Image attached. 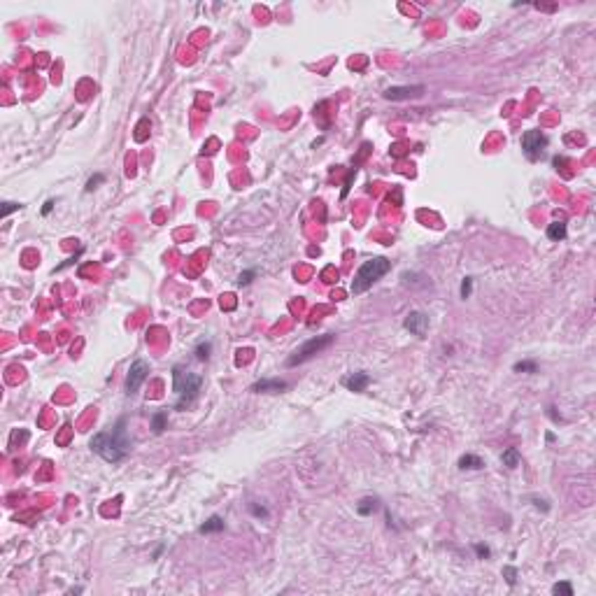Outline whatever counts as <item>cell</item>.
Segmentation results:
<instances>
[{"instance_id": "484cf974", "label": "cell", "mask_w": 596, "mask_h": 596, "mask_svg": "<svg viewBox=\"0 0 596 596\" xmlns=\"http://www.w3.org/2000/svg\"><path fill=\"white\" fill-rule=\"evenodd\" d=\"M21 205H17V203H5V210H3V215H10L12 210H19Z\"/></svg>"}, {"instance_id": "4fadbf2b", "label": "cell", "mask_w": 596, "mask_h": 596, "mask_svg": "<svg viewBox=\"0 0 596 596\" xmlns=\"http://www.w3.org/2000/svg\"><path fill=\"white\" fill-rule=\"evenodd\" d=\"M221 529H224V517H219V515H212L210 519H205V524L198 526L200 533H215V531Z\"/></svg>"}, {"instance_id": "5bb4252c", "label": "cell", "mask_w": 596, "mask_h": 596, "mask_svg": "<svg viewBox=\"0 0 596 596\" xmlns=\"http://www.w3.org/2000/svg\"><path fill=\"white\" fill-rule=\"evenodd\" d=\"M547 237L554 240V243L563 240V237H566V224H563V221H552V224L547 226Z\"/></svg>"}, {"instance_id": "5b68a950", "label": "cell", "mask_w": 596, "mask_h": 596, "mask_svg": "<svg viewBox=\"0 0 596 596\" xmlns=\"http://www.w3.org/2000/svg\"><path fill=\"white\" fill-rule=\"evenodd\" d=\"M547 147V135L541 131H526L522 135V149H524V156L529 161H538L545 154Z\"/></svg>"}, {"instance_id": "ba28073f", "label": "cell", "mask_w": 596, "mask_h": 596, "mask_svg": "<svg viewBox=\"0 0 596 596\" xmlns=\"http://www.w3.org/2000/svg\"><path fill=\"white\" fill-rule=\"evenodd\" d=\"M403 326L412 333V336L422 338L426 331H429V315H424V312H420V310H414V312H410V315L405 317Z\"/></svg>"}, {"instance_id": "7a4b0ae2", "label": "cell", "mask_w": 596, "mask_h": 596, "mask_svg": "<svg viewBox=\"0 0 596 596\" xmlns=\"http://www.w3.org/2000/svg\"><path fill=\"white\" fill-rule=\"evenodd\" d=\"M200 384H203V377L196 375V373H187L182 366H175L172 368V392L177 394L175 401V410H184L196 401L200 392Z\"/></svg>"}, {"instance_id": "8fae6325", "label": "cell", "mask_w": 596, "mask_h": 596, "mask_svg": "<svg viewBox=\"0 0 596 596\" xmlns=\"http://www.w3.org/2000/svg\"><path fill=\"white\" fill-rule=\"evenodd\" d=\"M459 468L461 470H480V468H485V461H482L480 457H475V454H464V457L459 459Z\"/></svg>"}, {"instance_id": "9c48e42d", "label": "cell", "mask_w": 596, "mask_h": 596, "mask_svg": "<svg viewBox=\"0 0 596 596\" xmlns=\"http://www.w3.org/2000/svg\"><path fill=\"white\" fill-rule=\"evenodd\" d=\"M370 384V375L368 373H352V375H347V377H342V386L345 389H349V392H364L366 386Z\"/></svg>"}, {"instance_id": "4316f807", "label": "cell", "mask_w": 596, "mask_h": 596, "mask_svg": "<svg viewBox=\"0 0 596 596\" xmlns=\"http://www.w3.org/2000/svg\"><path fill=\"white\" fill-rule=\"evenodd\" d=\"M51 207H54V200H47V203H44V207H42V215H49Z\"/></svg>"}, {"instance_id": "7c38bea8", "label": "cell", "mask_w": 596, "mask_h": 596, "mask_svg": "<svg viewBox=\"0 0 596 596\" xmlns=\"http://www.w3.org/2000/svg\"><path fill=\"white\" fill-rule=\"evenodd\" d=\"M501 461H503V466H505V468H517L519 461H522V457H519V450H517V447H508V450L501 454Z\"/></svg>"}, {"instance_id": "7402d4cb", "label": "cell", "mask_w": 596, "mask_h": 596, "mask_svg": "<svg viewBox=\"0 0 596 596\" xmlns=\"http://www.w3.org/2000/svg\"><path fill=\"white\" fill-rule=\"evenodd\" d=\"M254 275H256L254 271H247V273H243V275L237 277V284H240V287H247V284H249V282H252V277H254Z\"/></svg>"}, {"instance_id": "277c9868", "label": "cell", "mask_w": 596, "mask_h": 596, "mask_svg": "<svg viewBox=\"0 0 596 596\" xmlns=\"http://www.w3.org/2000/svg\"><path fill=\"white\" fill-rule=\"evenodd\" d=\"M336 340V336L333 333H324V336H315V338H310L308 342H303L301 347L296 349V352L291 354L287 359V366L289 368H293V366H298V364H305V361H310L315 354H319L321 349H326L331 342Z\"/></svg>"}, {"instance_id": "8992f818", "label": "cell", "mask_w": 596, "mask_h": 596, "mask_svg": "<svg viewBox=\"0 0 596 596\" xmlns=\"http://www.w3.org/2000/svg\"><path fill=\"white\" fill-rule=\"evenodd\" d=\"M147 375H149V364L147 361H142V359L133 361L131 368H128V375H126V394L128 396L138 392L140 384L147 380Z\"/></svg>"}, {"instance_id": "44dd1931", "label": "cell", "mask_w": 596, "mask_h": 596, "mask_svg": "<svg viewBox=\"0 0 596 596\" xmlns=\"http://www.w3.org/2000/svg\"><path fill=\"white\" fill-rule=\"evenodd\" d=\"M470 291H473V277H464V282H461V298H468Z\"/></svg>"}, {"instance_id": "6da1fadb", "label": "cell", "mask_w": 596, "mask_h": 596, "mask_svg": "<svg viewBox=\"0 0 596 596\" xmlns=\"http://www.w3.org/2000/svg\"><path fill=\"white\" fill-rule=\"evenodd\" d=\"M91 450L98 454L100 459H105L107 464H116L122 461L128 452H131V440L126 436V420H119L112 431H100L91 438Z\"/></svg>"}, {"instance_id": "d6986e66", "label": "cell", "mask_w": 596, "mask_h": 596, "mask_svg": "<svg viewBox=\"0 0 596 596\" xmlns=\"http://www.w3.org/2000/svg\"><path fill=\"white\" fill-rule=\"evenodd\" d=\"M552 594H563V596H573V587L571 582H557L552 587Z\"/></svg>"}, {"instance_id": "30bf717a", "label": "cell", "mask_w": 596, "mask_h": 596, "mask_svg": "<svg viewBox=\"0 0 596 596\" xmlns=\"http://www.w3.org/2000/svg\"><path fill=\"white\" fill-rule=\"evenodd\" d=\"M287 389V382L282 380H259L252 384V392L254 394H280Z\"/></svg>"}, {"instance_id": "603a6c76", "label": "cell", "mask_w": 596, "mask_h": 596, "mask_svg": "<svg viewBox=\"0 0 596 596\" xmlns=\"http://www.w3.org/2000/svg\"><path fill=\"white\" fill-rule=\"evenodd\" d=\"M475 552H478V557L480 559H487L491 554V550L487 545H482V543H478V545H475Z\"/></svg>"}, {"instance_id": "9a60e30c", "label": "cell", "mask_w": 596, "mask_h": 596, "mask_svg": "<svg viewBox=\"0 0 596 596\" xmlns=\"http://www.w3.org/2000/svg\"><path fill=\"white\" fill-rule=\"evenodd\" d=\"M166 429H168V412H156L154 417H152V431L159 436V433H163Z\"/></svg>"}, {"instance_id": "d4e9b609", "label": "cell", "mask_w": 596, "mask_h": 596, "mask_svg": "<svg viewBox=\"0 0 596 596\" xmlns=\"http://www.w3.org/2000/svg\"><path fill=\"white\" fill-rule=\"evenodd\" d=\"M249 510H252V513H254L256 517H268V510H265V508H259V505H254V503L249 505Z\"/></svg>"}, {"instance_id": "3957f363", "label": "cell", "mask_w": 596, "mask_h": 596, "mask_svg": "<svg viewBox=\"0 0 596 596\" xmlns=\"http://www.w3.org/2000/svg\"><path fill=\"white\" fill-rule=\"evenodd\" d=\"M392 271V261L384 259V256H375V259H368L361 263V268L356 271V275H354L352 280V293L356 296V293H364L368 291L373 284H375L377 280H380L382 275H386V273Z\"/></svg>"}, {"instance_id": "ffe728a7", "label": "cell", "mask_w": 596, "mask_h": 596, "mask_svg": "<svg viewBox=\"0 0 596 596\" xmlns=\"http://www.w3.org/2000/svg\"><path fill=\"white\" fill-rule=\"evenodd\" d=\"M503 578H505V582H508L510 587L517 585V569H513V566H505L503 569Z\"/></svg>"}, {"instance_id": "ac0fdd59", "label": "cell", "mask_w": 596, "mask_h": 596, "mask_svg": "<svg viewBox=\"0 0 596 596\" xmlns=\"http://www.w3.org/2000/svg\"><path fill=\"white\" fill-rule=\"evenodd\" d=\"M538 370V366H535V361H519V364H515V373H535Z\"/></svg>"}, {"instance_id": "e0dca14e", "label": "cell", "mask_w": 596, "mask_h": 596, "mask_svg": "<svg viewBox=\"0 0 596 596\" xmlns=\"http://www.w3.org/2000/svg\"><path fill=\"white\" fill-rule=\"evenodd\" d=\"M210 352H212V342L210 340L198 342V347H196V359H198V361H207V359H210Z\"/></svg>"}, {"instance_id": "52a82bcc", "label": "cell", "mask_w": 596, "mask_h": 596, "mask_svg": "<svg viewBox=\"0 0 596 596\" xmlns=\"http://www.w3.org/2000/svg\"><path fill=\"white\" fill-rule=\"evenodd\" d=\"M426 91L424 84H414V86H389L384 88V98L386 100H410V98H422Z\"/></svg>"}, {"instance_id": "cb8c5ba5", "label": "cell", "mask_w": 596, "mask_h": 596, "mask_svg": "<svg viewBox=\"0 0 596 596\" xmlns=\"http://www.w3.org/2000/svg\"><path fill=\"white\" fill-rule=\"evenodd\" d=\"M103 180H105V177H103V175H96V177H91V180H88V182H86V191H94V189L98 187V184L103 182Z\"/></svg>"}, {"instance_id": "2e32d148", "label": "cell", "mask_w": 596, "mask_h": 596, "mask_svg": "<svg viewBox=\"0 0 596 596\" xmlns=\"http://www.w3.org/2000/svg\"><path fill=\"white\" fill-rule=\"evenodd\" d=\"M377 510V498H361L359 505H356V513L359 515H373Z\"/></svg>"}]
</instances>
